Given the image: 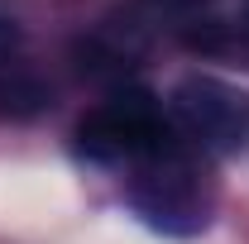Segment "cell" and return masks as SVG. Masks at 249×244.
<instances>
[{"label": "cell", "instance_id": "1", "mask_svg": "<svg viewBox=\"0 0 249 244\" xmlns=\"http://www.w3.org/2000/svg\"><path fill=\"white\" fill-rule=\"evenodd\" d=\"M129 206L158 235H201L211 225V182L201 177L196 158L173 139L163 153L129 168Z\"/></svg>", "mask_w": 249, "mask_h": 244}, {"label": "cell", "instance_id": "2", "mask_svg": "<svg viewBox=\"0 0 249 244\" xmlns=\"http://www.w3.org/2000/svg\"><path fill=\"white\" fill-rule=\"evenodd\" d=\"M168 144H173V124L163 115V105L139 87L115 91L77 124V149L91 163H110V168H139Z\"/></svg>", "mask_w": 249, "mask_h": 244}, {"label": "cell", "instance_id": "3", "mask_svg": "<svg viewBox=\"0 0 249 244\" xmlns=\"http://www.w3.org/2000/svg\"><path fill=\"white\" fill-rule=\"evenodd\" d=\"M173 124L192 149L201 153H235L249 144V91L220 82V77H182L173 87Z\"/></svg>", "mask_w": 249, "mask_h": 244}, {"label": "cell", "instance_id": "4", "mask_svg": "<svg viewBox=\"0 0 249 244\" xmlns=\"http://www.w3.org/2000/svg\"><path fill=\"white\" fill-rule=\"evenodd\" d=\"M48 101H53V91L34 67L0 58V115L5 120H29L38 110H48Z\"/></svg>", "mask_w": 249, "mask_h": 244}, {"label": "cell", "instance_id": "5", "mask_svg": "<svg viewBox=\"0 0 249 244\" xmlns=\"http://www.w3.org/2000/svg\"><path fill=\"white\" fill-rule=\"evenodd\" d=\"M19 43V34H15V24L10 19H0V58H10V48Z\"/></svg>", "mask_w": 249, "mask_h": 244}]
</instances>
